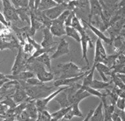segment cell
I'll use <instances>...</instances> for the list:
<instances>
[{"instance_id":"obj_49","label":"cell","mask_w":125,"mask_h":121,"mask_svg":"<svg viewBox=\"0 0 125 121\" xmlns=\"http://www.w3.org/2000/svg\"><path fill=\"white\" fill-rule=\"evenodd\" d=\"M6 75H5V74L0 72V80L1 79H6Z\"/></svg>"},{"instance_id":"obj_4","label":"cell","mask_w":125,"mask_h":121,"mask_svg":"<svg viewBox=\"0 0 125 121\" xmlns=\"http://www.w3.org/2000/svg\"><path fill=\"white\" fill-rule=\"evenodd\" d=\"M3 5V14L7 22H17L19 20L17 13L14 6L9 0H1Z\"/></svg>"},{"instance_id":"obj_20","label":"cell","mask_w":125,"mask_h":121,"mask_svg":"<svg viewBox=\"0 0 125 121\" xmlns=\"http://www.w3.org/2000/svg\"><path fill=\"white\" fill-rule=\"evenodd\" d=\"M66 89H65V90L62 91L61 92H60L58 95L56 97L54 98L59 104L61 106V108L67 107H69V106L71 105V104H70V102H69V99H68V95H67Z\"/></svg>"},{"instance_id":"obj_26","label":"cell","mask_w":125,"mask_h":121,"mask_svg":"<svg viewBox=\"0 0 125 121\" xmlns=\"http://www.w3.org/2000/svg\"><path fill=\"white\" fill-rule=\"evenodd\" d=\"M95 66H93L90 68L89 70L86 72V73L84 77L83 82H82V85L86 86V87H89L92 82L94 80V72H95Z\"/></svg>"},{"instance_id":"obj_48","label":"cell","mask_w":125,"mask_h":121,"mask_svg":"<svg viewBox=\"0 0 125 121\" xmlns=\"http://www.w3.org/2000/svg\"><path fill=\"white\" fill-rule=\"evenodd\" d=\"M119 5L121 7H125V0H121Z\"/></svg>"},{"instance_id":"obj_17","label":"cell","mask_w":125,"mask_h":121,"mask_svg":"<svg viewBox=\"0 0 125 121\" xmlns=\"http://www.w3.org/2000/svg\"><path fill=\"white\" fill-rule=\"evenodd\" d=\"M31 9L29 7H22L19 9H16L18 16L22 22H26L28 24H30V13ZM34 11V10H33Z\"/></svg>"},{"instance_id":"obj_18","label":"cell","mask_w":125,"mask_h":121,"mask_svg":"<svg viewBox=\"0 0 125 121\" xmlns=\"http://www.w3.org/2000/svg\"><path fill=\"white\" fill-rule=\"evenodd\" d=\"M25 110L32 120L37 119L38 115V111L35 104V100H30V99L28 100Z\"/></svg>"},{"instance_id":"obj_50","label":"cell","mask_w":125,"mask_h":121,"mask_svg":"<svg viewBox=\"0 0 125 121\" xmlns=\"http://www.w3.org/2000/svg\"><path fill=\"white\" fill-rule=\"evenodd\" d=\"M121 54H123V55H124V56H125V49H124V50H123V52H121Z\"/></svg>"},{"instance_id":"obj_46","label":"cell","mask_w":125,"mask_h":121,"mask_svg":"<svg viewBox=\"0 0 125 121\" xmlns=\"http://www.w3.org/2000/svg\"><path fill=\"white\" fill-rule=\"evenodd\" d=\"M76 1H78L80 3H82V5H89V0H76Z\"/></svg>"},{"instance_id":"obj_40","label":"cell","mask_w":125,"mask_h":121,"mask_svg":"<svg viewBox=\"0 0 125 121\" xmlns=\"http://www.w3.org/2000/svg\"><path fill=\"white\" fill-rule=\"evenodd\" d=\"M0 22H1L3 26H5L6 28H10V26H11V25H10V24H9V22L6 20L4 15H3V14L2 13H1V12H0Z\"/></svg>"},{"instance_id":"obj_32","label":"cell","mask_w":125,"mask_h":121,"mask_svg":"<svg viewBox=\"0 0 125 121\" xmlns=\"http://www.w3.org/2000/svg\"><path fill=\"white\" fill-rule=\"evenodd\" d=\"M11 2L15 9H19L28 7L29 0H11Z\"/></svg>"},{"instance_id":"obj_51","label":"cell","mask_w":125,"mask_h":121,"mask_svg":"<svg viewBox=\"0 0 125 121\" xmlns=\"http://www.w3.org/2000/svg\"><path fill=\"white\" fill-rule=\"evenodd\" d=\"M0 121H2V120H1V119H0Z\"/></svg>"},{"instance_id":"obj_42","label":"cell","mask_w":125,"mask_h":121,"mask_svg":"<svg viewBox=\"0 0 125 121\" xmlns=\"http://www.w3.org/2000/svg\"><path fill=\"white\" fill-rule=\"evenodd\" d=\"M41 1L42 0H34V11H37L38 10Z\"/></svg>"},{"instance_id":"obj_34","label":"cell","mask_w":125,"mask_h":121,"mask_svg":"<svg viewBox=\"0 0 125 121\" xmlns=\"http://www.w3.org/2000/svg\"><path fill=\"white\" fill-rule=\"evenodd\" d=\"M21 47L23 52L26 55H28V56H31L32 51L34 50H35L34 47L32 45H30V43H27V42H26L24 45H22L21 46Z\"/></svg>"},{"instance_id":"obj_45","label":"cell","mask_w":125,"mask_h":121,"mask_svg":"<svg viewBox=\"0 0 125 121\" xmlns=\"http://www.w3.org/2000/svg\"><path fill=\"white\" fill-rule=\"evenodd\" d=\"M53 1L56 3L57 4H63V3H67V2L69 1H67V0H53Z\"/></svg>"},{"instance_id":"obj_13","label":"cell","mask_w":125,"mask_h":121,"mask_svg":"<svg viewBox=\"0 0 125 121\" xmlns=\"http://www.w3.org/2000/svg\"><path fill=\"white\" fill-rule=\"evenodd\" d=\"M89 18L92 16H100L102 18V6L100 0H89Z\"/></svg>"},{"instance_id":"obj_5","label":"cell","mask_w":125,"mask_h":121,"mask_svg":"<svg viewBox=\"0 0 125 121\" xmlns=\"http://www.w3.org/2000/svg\"><path fill=\"white\" fill-rule=\"evenodd\" d=\"M67 87H59L58 90H54L52 93L50 94V95H48V96L43 97V98H41V99H38L35 100V104H36V106L37 109H38V112L42 111L43 110H45L46 107H47L48 105L49 104V103L52 101V99H53L62 91L65 90Z\"/></svg>"},{"instance_id":"obj_52","label":"cell","mask_w":125,"mask_h":121,"mask_svg":"<svg viewBox=\"0 0 125 121\" xmlns=\"http://www.w3.org/2000/svg\"></svg>"},{"instance_id":"obj_44","label":"cell","mask_w":125,"mask_h":121,"mask_svg":"<svg viewBox=\"0 0 125 121\" xmlns=\"http://www.w3.org/2000/svg\"><path fill=\"white\" fill-rule=\"evenodd\" d=\"M10 80H9V79H7V78L4 79H1V80H0V89H1L7 82H8Z\"/></svg>"},{"instance_id":"obj_39","label":"cell","mask_w":125,"mask_h":121,"mask_svg":"<svg viewBox=\"0 0 125 121\" xmlns=\"http://www.w3.org/2000/svg\"><path fill=\"white\" fill-rule=\"evenodd\" d=\"M74 13V11H71V13H70V15H69V16L67 17V18L66 19L65 22V27H68V26H71L72 25V20H73V17Z\"/></svg>"},{"instance_id":"obj_24","label":"cell","mask_w":125,"mask_h":121,"mask_svg":"<svg viewBox=\"0 0 125 121\" xmlns=\"http://www.w3.org/2000/svg\"><path fill=\"white\" fill-rule=\"evenodd\" d=\"M65 32H66V35L74 39L78 43H80L81 35H80V33L78 32L76 29L73 28L72 26L65 27Z\"/></svg>"},{"instance_id":"obj_6","label":"cell","mask_w":125,"mask_h":121,"mask_svg":"<svg viewBox=\"0 0 125 121\" xmlns=\"http://www.w3.org/2000/svg\"><path fill=\"white\" fill-rule=\"evenodd\" d=\"M107 56L106 50L104 47L102 41L97 38L95 42V52H94V59L93 65L94 66L98 63H103Z\"/></svg>"},{"instance_id":"obj_21","label":"cell","mask_w":125,"mask_h":121,"mask_svg":"<svg viewBox=\"0 0 125 121\" xmlns=\"http://www.w3.org/2000/svg\"><path fill=\"white\" fill-rule=\"evenodd\" d=\"M71 26L80 33V35H83L87 33L86 31V27L83 25L82 22H80V19L76 15L75 12L74 13L73 17L72 20Z\"/></svg>"},{"instance_id":"obj_31","label":"cell","mask_w":125,"mask_h":121,"mask_svg":"<svg viewBox=\"0 0 125 121\" xmlns=\"http://www.w3.org/2000/svg\"><path fill=\"white\" fill-rule=\"evenodd\" d=\"M56 49V47L54 46L53 47L50 48H43L42 47L41 48H40L38 50H35V52L32 54V55L29 57L30 58H36L37 57H38L39 56H40L41 54H44V53H49V52H51L53 50H55Z\"/></svg>"},{"instance_id":"obj_11","label":"cell","mask_w":125,"mask_h":121,"mask_svg":"<svg viewBox=\"0 0 125 121\" xmlns=\"http://www.w3.org/2000/svg\"><path fill=\"white\" fill-rule=\"evenodd\" d=\"M87 72V71H86ZM86 72L81 75L71 78H65V79H57L53 82V86L55 87H70L73 85L75 83H77L80 80L84 78Z\"/></svg>"},{"instance_id":"obj_14","label":"cell","mask_w":125,"mask_h":121,"mask_svg":"<svg viewBox=\"0 0 125 121\" xmlns=\"http://www.w3.org/2000/svg\"><path fill=\"white\" fill-rule=\"evenodd\" d=\"M50 30L52 35L55 37H61L66 35L65 24L58 21L57 19L52 20Z\"/></svg>"},{"instance_id":"obj_3","label":"cell","mask_w":125,"mask_h":121,"mask_svg":"<svg viewBox=\"0 0 125 121\" xmlns=\"http://www.w3.org/2000/svg\"><path fill=\"white\" fill-rule=\"evenodd\" d=\"M19 50L16 57H15V62L11 67V75H15L21 73L22 71H25V66H26V62L28 58H26L24 56V53L22 51V47L20 46L18 48Z\"/></svg>"},{"instance_id":"obj_43","label":"cell","mask_w":125,"mask_h":121,"mask_svg":"<svg viewBox=\"0 0 125 121\" xmlns=\"http://www.w3.org/2000/svg\"><path fill=\"white\" fill-rule=\"evenodd\" d=\"M117 76L120 78V79L122 81V82L124 83V84L125 85V74L123 73H116Z\"/></svg>"},{"instance_id":"obj_47","label":"cell","mask_w":125,"mask_h":121,"mask_svg":"<svg viewBox=\"0 0 125 121\" xmlns=\"http://www.w3.org/2000/svg\"><path fill=\"white\" fill-rule=\"evenodd\" d=\"M5 28H6V27H5V26H3V25L0 22V34H1V32L4 30Z\"/></svg>"},{"instance_id":"obj_16","label":"cell","mask_w":125,"mask_h":121,"mask_svg":"<svg viewBox=\"0 0 125 121\" xmlns=\"http://www.w3.org/2000/svg\"><path fill=\"white\" fill-rule=\"evenodd\" d=\"M43 39L40 45L43 48L53 47V45L56 43L53 40V35L50 30V28H45L43 29ZM54 47V46H53Z\"/></svg>"},{"instance_id":"obj_7","label":"cell","mask_w":125,"mask_h":121,"mask_svg":"<svg viewBox=\"0 0 125 121\" xmlns=\"http://www.w3.org/2000/svg\"><path fill=\"white\" fill-rule=\"evenodd\" d=\"M67 9V3L59 4L54 7L52 9H48L45 11H43V13L46 17L51 20H54L57 19L59 16Z\"/></svg>"},{"instance_id":"obj_22","label":"cell","mask_w":125,"mask_h":121,"mask_svg":"<svg viewBox=\"0 0 125 121\" xmlns=\"http://www.w3.org/2000/svg\"><path fill=\"white\" fill-rule=\"evenodd\" d=\"M34 59L42 64L43 65H45L48 67V69L50 70V72H52V58L48 53H44V54H41L40 56Z\"/></svg>"},{"instance_id":"obj_36","label":"cell","mask_w":125,"mask_h":121,"mask_svg":"<svg viewBox=\"0 0 125 121\" xmlns=\"http://www.w3.org/2000/svg\"><path fill=\"white\" fill-rule=\"evenodd\" d=\"M115 105L116 106L117 109L124 111L125 110V98L124 97H118L116 100Z\"/></svg>"},{"instance_id":"obj_33","label":"cell","mask_w":125,"mask_h":121,"mask_svg":"<svg viewBox=\"0 0 125 121\" xmlns=\"http://www.w3.org/2000/svg\"><path fill=\"white\" fill-rule=\"evenodd\" d=\"M79 104L78 103H76L71 105V111L74 117H83V114L79 107Z\"/></svg>"},{"instance_id":"obj_38","label":"cell","mask_w":125,"mask_h":121,"mask_svg":"<svg viewBox=\"0 0 125 121\" xmlns=\"http://www.w3.org/2000/svg\"><path fill=\"white\" fill-rule=\"evenodd\" d=\"M111 119H112L113 121H123V119L121 117V115L119 113V112H117L115 109V112L113 113L111 115Z\"/></svg>"},{"instance_id":"obj_8","label":"cell","mask_w":125,"mask_h":121,"mask_svg":"<svg viewBox=\"0 0 125 121\" xmlns=\"http://www.w3.org/2000/svg\"><path fill=\"white\" fill-rule=\"evenodd\" d=\"M81 48H82V58L87 63V66L89 67V60L88 58V47L93 48L92 40L91 39L88 35L86 34L81 35Z\"/></svg>"},{"instance_id":"obj_28","label":"cell","mask_w":125,"mask_h":121,"mask_svg":"<svg viewBox=\"0 0 125 121\" xmlns=\"http://www.w3.org/2000/svg\"><path fill=\"white\" fill-rule=\"evenodd\" d=\"M110 85V82H105L104 81H100L96 80V79H94L89 87H92L93 89L98 90L107 89Z\"/></svg>"},{"instance_id":"obj_1","label":"cell","mask_w":125,"mask_h":121,"mask_svg":"<svg viewBox=\"0 0 125 121\" xmlns=\"http://www.w3.org/2000/svg\"><path fill=\"white\" fill-rule=\"evenodd\" d=\"M28 98L30 100H36L48 96L54 91V88L51 87H46L43 84L38 86H29L23 85Z\"/></svg>"},{"instance_id":"obj_12","label":"cell","mask_w":125,"mask_h":121,"mask_svg":"<svg viewBox=\"0 0 125 121\" xmlns=\"http://www.w3.org/2000/svg\"><path fill=\"white\" fill-rule=\"evenodd\" d=\"M82 22L83 25H84L85 27L88 28L89 29H90V30L96 36H97L98 39H99L102 41H104V42H105L106 43H112V40H111V39L109 38V37H107L103 33V32L101 30H100L99 28H96V27H95L94 26L92 25L90 23L86 22V20H84L83 19H82Z\"/></svg>"},{"instance_id":"obj_2","label":"cell","mask_w":125,"mask_h":121,"mask_svg":"<svg viewBox=\"0 0 125 121\" xmlns=\"http://www.w3.org/2000/svg\"><path fill=\"white\" fill-rule=\"evenodd\" d=\"M57 67L60 69L61 73L58 79L75 77L81 75L88 71L85 70V68L79 67L71 61L65 64H57Z\"/></svg>"},{"instance_id":"obj_30","label":"cell","mask_w":125,"mask_h":121,"mask_svg":"<svg viewBox=\"0 0 125 121\" xmlns=\"http://www.w3.org/2000/svg\"><path fill=\"white\" fill-rule=\"evenodd\" d=\"M21 45L19 44H15L9 43L7 41H5L2 37H0V50H13L15 48H19Z\"/></svg>"},{"instance_id":"obj_19","label":"cell","mask_w":125,"mask_h":121,"mask_svg":"<svg viewBox=\"0 0 125 121\" xmlns=\"http://www.w3.org/2000/svg\"><path fill=\"white\" fill-rule=\"evenodd\" d=\"M104 121V105L103 102H100L94 110L92 115L91 116L90 121Z\"/></svg>"},{"instance_id":"obj_27","label":"cell","mask_w":125,"mask_h":121,"mask_svg":"<svg viewBox=\"0 0 125 121\" xmlns=\"http://www.w3.org/2000/svg\"><path fill=\"white\" fill-rule=\"evenodd\" d=\"M57 5L58 4H57L53 0H42L37 11L43 12L48 9H52Z\"/></svg>"},{"instance_id":"obj_23","label":"cell","mask_w":125,"mask_h":121,"mask_svg":"<svg viewBox=\"0 0 125 121\" xmlns=\"http://www.w3.org/2000/svg\"><path fill=\"white\" fill-rule=\"evenodd\" d=\"M71 108V105L67 107H63L61 108L59 110L51 114L52 116V121H61L62 117L65 116V115L69 111Z\"/></svg>"},{"instance_id":"obj_10","label":"cell","mask_w":125,"mask_h":121,"mask_svg":"<svg viewBox=\"0 0 125 121\" xmlns=\"http://www.w3.org/2000/svg\"><path fill=\"white\" fill-rule=\"evenodd\" d=\"M70 52L69 43L65 39H61L55 51L51 56L52 59H56L64 56L65 54H69Z\"/></svg>"},{"instance_id":"obj_29","label":"cell","mask_w":125,"mask_h":121,"mask_svg":"<svg viewBox=\"0 0 125 121\" xmlns=\"http://www.w3.org/2000/svg\"><path fill=\"white\" fill-rule=\"evenodd\" d=\"M79 87H80V88L82 89L85 91H86L87 92H88L90 94V95L94 96H96V97H99V98H102V97H105L106 96H107L106 94L100 92L99 90L93 89V88H92L90 87H86V86H83L82 84H80Z\"/></svg>"},{"instance_id":"obj_37","label":"cell","mask_w":125,"mask_h":121,"mask_svg":"<svg viewBox=\"0 0 125 121\" xmlns=\"http://www.w3.org/2000/svg\"><path fill=\"white\" fill-rule=\"evenodd\" d=\"M71 13V11L69 10V9H67V10H65L63 13H62V14L61 15L59 16L57 20L59 21L60 22L62 23V24H65V22L66 19L67 18V17L69 16V15H70V13Z\"/></svg>"},{"instance_id":"obj_25","label":"cell","mask_w":125,"mask_h":121,"mask_svg":"<svg viewBox=\"0 0 125 121\" xmlns=\"http://www.w3.org/2000/svg\"><path fill=\"white\" fill-rule=\"evenodd\" d=\"M39 80L43 83L47 82H50L54 79V75L51 72H48L46 69L42 72L41 73L37 74L36 75Z\"/></svg>"},{"instance_id":"obj_9","label":"cell","mask_w":125,"mask_h":121,"mask_svg":"<svg viewBox=\"0 0 125 121\" xmlns=\"http://www.w3.org/2000/svg\"><path fill=\"white\" fill-rule=\"evenodd\" d=\"M15 87V92L13 94V95L11 96V97L13 98L16 104H21L22 102L28 101L29 98L27 96L26 91L24 90V87L20 84L19 82L16 84Z\"/></svg>"},{"instance_id":"obj_41","label":"cell","mask_w":125,"mask_h":121,"mask_svg":"<svg viewBox=\"0 0 125 121\" xmlns=\"http://www.w3.org/2000/svg\"><path fill=\"white\" fill-rule=\"evenodd\" d=\"M93 112H94V109H90V111L88 112V113L87 114V115L85 117V118L83 119V121H90L91 116L92 115Z\"/></svg>"},{"instance_id":"obj_35","label":"cell","mask_w":125,"mask_h":121,"mask_svg":"<svg viewBox=\"0 0 125 121\" xmlns=\"http://www.w3.org/2000/svg\"><path fill=\"white\" fill-rule=\"evenodd\" d=\"M24 82L29 86H38V85H42V84H44L39 80L36 76L33 77L29 78Z\"/></svg>"},{"instance_id":"obj_15","label":"cell","mask_w":125,"mask_h":121,"mask_svg":"<svg viewBox=\"0 0 125 121\" xmlns=\"http://www.w3.org/2000/svg\"><path fill=\"white\" fill-rule=\"evenodd\" d=\"M94 66H95V69L99 72V75L102 78L103 81L105 82H109L107 77L109 76L111 77L113 74L115 73L113 69L103 63H98Z\"/></svg>"}]
</instances>
